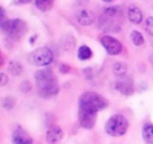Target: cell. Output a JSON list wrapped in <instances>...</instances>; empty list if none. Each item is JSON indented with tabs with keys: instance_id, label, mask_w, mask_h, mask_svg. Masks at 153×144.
I'll return each instance as SVG.
<instances>
[{
	"instance_id": "cell-18",
	"label": "cell",
	"mask_w": 153,
	"mask_h": 144,
	"mask_svg": "<svg viewBox=\"0 0 153 144\" xmlns=\"http://www.w3.org/2000/svg\"><path fill=\"white\" fill-rule=\"evenodd\" d=\"M126 72H128V66L124 62H116L113 65V73L116 75H118V77H124L126 74Z\"/></svg>"
},
{
	"instance_id": "cell-23",
	"label": "cell",
	"mask_w": 153,
	"mask_h": 144,
	"mask_svg": "<svg viewBox=\"0 0 153 144\" xmlns=\"http://www.w3.org/2000/svg\"><path fill=\"white\" fill-rule=\"evenodd\" d=\"M7 22V18H5V11L3 7H0V27L3 26V24Z\"/></svg>"
},
{
	"instance_id": "cell-28",
	"label": "cell",
	"mask_w": 153,
	"mask_h": 144,
	"mask_svg": "<svg viewBox=\"0 0 153 144\" xmlns=\"http://www.w3.org/2000/svg\"><path fill=\"white\" fill-rule=\"evenodd\" d=\"M3 63H4V57H3L1 51H0V67L3 66Z\"/></svg>"
},
{
	"instance_id": "cell-19",
	"label": "cell",
	"mask_w": 153,
	"mask_h": 144,
	"mask_svg": "<svg viewBox=\"0 0 153 144\" xmlns=\"http://www.w3.org/2000/svg\"><path fill=\"white\" fill-rule=\"evenodd\" d=\"M8 70H10V73L12 75L18 77V75H20L22 73H23V66H22V63H19L18 61H12L8 65Z\"/></svg>"
},
{
	"instance_id": "cell-14",
	"label": "cell",
	"mask_w": 153,
	"mask_h": 144,
	"mask_svg": "<svg viewBox=\"0 0 153 144\" xmlns=\"http://www.w3.org/2000/svg\"><path fill=\"white\" fill-rule=\"evenodd\" d=\"M59 46H61L62 50L65 51H70L74 48L75 46V39L71 35H65V37L61 38V42H59Z\"/></svg>"
},
{
	"instance_id": "cell-6",
	"label": "cell",
	"mask_w": 153,
	"mask_h": 144,
	"mask_svg": "<svg viewBox=\"0 0 153 144\" xmlns=\"http://www.w3.org/2000/svg\"><path fill=\"white\" fill-rule=\"evenodd\" d=\"M28 62L34 66L45 67L53 63L54 61V54L48 47H39L35 48L32 53L28 54Z\"/></svg>"
},
{
	"instance_id": "cell-9",
	"label": "cell",
	"mask_w": 153,
	"mask_h": 144,
	"mask_svg": "<svg viewBox=\"0 0 153 144\" xmlns=\"http://www.w3.org/2000/svg\"><path fill=\"white\" fill-rule=\"evenodd\" d=\"M116 88L120 93H122L124 96H130L134 92V84H133L132 78L129 77H121L116 82Z\"/></svg>"
},
{
	"instance_id": "cell-3",
	"label": "cell",
	"mask_w": 153,
	"mask_h": 144,
	"mask_svg": "<svg viewBox=\"0 0 153 144\" xmlns=\"http://www.w3.org/2000/svg\"><path fill=\"white\" fill-rule=\"evenodd\" d=\"M1 31L5 34V37L10 38L11 40H20L28 31V26L22 19H7L1 27Z\"/></svg>"
},
{
	"instance_id": "cell-13",
	"label": "cell",
	"mask_w": 153,
	"mask_h": 144,
	"mask_svg": "<svg viewBox=\"0 0 153 144\" xmlns=\"http://www.w3.org/2000/svg\"><path fill=\"white\" fill-rule=\"evenodd\" d=\"M126 13H128V19H129L133 24H140L141 22H143V18H144L143 11L138 7H136V5H130V7L128 8Z\"/></svg>"
},
{
	"instance_id": "cell-12",
	"label": "cell",
	"mask_w": 153,
	"mask_h": 144,
	"mask_svg": "<svg viewBox=\"0 0 153 144\" xmlns=\"http://www.w3.org/2000/svg\"><path fill=\"white\" fill-rule=\"evenodd\" d=\"M76 20L81 26H90L94 23V13L89 10H82L76 15Z\"/></svg>"
},
{
	"instance_id": "cell-22",
	"label": "cell",
	"mask_w": 153,
	"mask_h": 144,
	"mask_svg": "<svg viewBox=\"0 0 153 144\" xmlns=\"http://www.w3.org/2000/svg\"><path fill=\"white\" fill-rule=\"evenodd\" d=\"M13 104H15V101H13V98H5L4 101H3V107L5 108V109H12V107H13Z\"/></svg>"
},
{
	"instance_id": "cell-5",
	"label": "cell",
	"mask_w": 153,
	"mask_h": 144,
	"mask_svg": "<svg viewBox=\"0 0 153 144\" xmlns=\"http://www.w3.org/2000/svg\"><path fill=\"white\" fill-rule=\"evenodd\" d=\"M128 128H129V123H128L126 117L122 115L111 116L105 124V132L113 137L124 136L126 134Z\"/></svg>"
},
{
	"instance_id": "cell-26",
	"label": "cell",
	"mask_w": 153,
	"mask_h": 144,
	"mask_svg": "<svg viewBox=\"0 0 153 144\" xmlns=\"http://www.w3.org/2000/svg\"><path fill=\"white\" fill-rule=\"evenodd\" d=\"M22 89H23V92H28L31 89V85L28 82H23L22 84Z\"/></svg>"
},
{
	"instance_id": "cell-16",
	"label": "cell",
	"mask_w": 153,
	"mask_h": 144,
	"mask_svg": "<svg viewBox=\"0 0 153 144\" xmlns=\"http://www.w3.org/2000/svg\"><path fill=\"white\" fill-rule=\"evenodd\" d=\"M54 0H35V7L42 12H47L53 8Z\"/></svg>"
},
{
	"instance_id": "cell-29",
	"label": "cell",
	"mask_w": 153,
	"mask_h": 144,
	"mask_svg": "<svg viewBox=\"0 0 153 144\" xmlns=\"http://www.w3.org/2000/svg\"><path fill=\"white\" fill-rule=\"evenodd\" d=\"M102 1H105V3H109V1H113V0H102Z\"/></svg>"
},
{
	"instance_id": "cell-20",
	"label": "cell",
	"mask_w": 153,
	"mask_h": 144,
	"mask_svg": "<svg viewBox=\"0 0 153 144\" xmlns=\"http://www.w3.org/2000/svg\"><path fill=\"white\" fill-rule=\"evenodd\" d=\"M130 38H132V42L134 46H143L144 45V37L141 32L138 31H132L130 34Z\"/></svg>"
},
{
	"instance_id": "cell-1",
	"label": "cell",
	"mask_w": 153,
	"mask_h": 144,
	"mask_svg": "<svg viewBox=\"0 0 153 144\" xmlns=\"http://www.w3.org/2000/svg\"><path fill=\"white\" fill-rule=\"evenodd\" d=\"M38 93L43 98H50L59 92L58 80L51 69H40L35 73Z\"/></svg>"
},
{
	"instance_id": "cell-8",
	"label": "cell",
	"mask_w": 153,
	"mask_h": 144,
	"mask_svg": "<svg viewBox=\"0 0 153 144\" xmlns=\"http://www.w3.org/2000/svg\"><path fill=\"white\" fill-rule=\"evenodd\" d=\"M78 119H79V124H81L82 128L91 129V128H94L95 123H97V112H93V110H90V109L79 107Z\"/></svg>"
},
{
	"instance_id": "cell-25",
	"label": "cell",
	"mask_w": 153,
	"mask_h": 144,
	"mask_svg": "<svg viewBox=\"0 0 153 144\" xmlns=\"http://www.w3.org/2000/svg\"><path fill=\"white\" fill-rule=\"evenodd\" d=\"M31 0H13V4L16 5H23V4H28Z\"/></svg>"
},
{
	"instance_id": "cell-27",
	"label": "cell",
	"mask_w": 153,
	"mask_h": 144,
	"mask_svg": "<svg viewBox=\"0 0 153 144\" xmlns=\"http://www.w3.org/2000/svg\"><path fill=\"white\" fill-rule=\"evenodd\" d=\"M69 66H67V65H61V72L62 73H67V72H69Z\"/></svg>"
},
{
	"instance_id": "cell-17",
	"label": "cell",
	"mask_w": 153,
	"mask_h": 144,
	"mask_svg": "<svg viewBox=\"0 0 153 144\" xmlns=\"http://www.w3.org/2000/svg\"><path fill=\"white\" fill-rule=\"evenodd\" d=\"M91 55H93V51L89 46L83 45L78 48V58L81 59V61H87V59L91 58Z\"/></svg>"
},
{
	"instance_id": "cell-24",
	"label": "cell",
	"mask_w": 153,
	"mask_h": 144,
	"mask_svg": "<svg viewBox=\"0 0 153 144\" xmlns=\"http://www.w3.org/2000/svg\"><path fill=\"white\" fill-rule=\"evenodd\" d=\"M8 82V75L4 74V73H0V86L5 85Z\"/></svg>"
},
{
	"instance_id": "cell-7",
	"label": "cell",
	"mask_w": 153,
	"mask_h": 144,
	"mask_svg": "<svg viewBox=\"0 0 153 144\" xmlns=\"http://www.w3.org/2000/svg\"><path fill=\"white\" fill-rule=\"evenodd\" d=\"M100 42L109 55H118V54H121L122 43L118 39L110 37V35H102L100 38Z\"/></svg>"
},
{
	"instance_id": "cell-4",
	"label": "cell",
	"mask_w": 153,
	"mask_h": 144,
	"mask_svg": "<svg viewBox=\"0 0 153 144\" xmlns=\"http://www.w3.org/2000/svg\"><path fill=\"white\" fill-rule=\"evenodd\" d=\"M79 107L90 109L93 112H100V110L105 109L108 107V100L100 93L95 92H85L79 97Z\"/></svg>"
},
{
	"instance_id": "cell-10",
	"label": "cell",
	"mask_w": 153,
	"mask_h": 144,
	"mask_svg": "<svg viewBox=\"0 0 153 144\" xmlns=\"http://www.w3.org/2000/svg\"><path fill=\"white\" fill-rule=\"evenodd\" d=\"M12 144H32V137L24 129L16 128L12 134Z\"/></svg>"
},
{
	"instance_id": "cell-11",
	"label": "cell",
	"mask_w": 153,
	"mask_h": 144,
	"mask_svg": "<svg viewBox=\"0 0 153 144\" xmlns=\"http://www.w3.org/2000/svg\"><path fill=\"white\" fill-rule=\"evenodd\" d=\"M63 137V131H62L61 127L58 125H53L48 128L47 134H46V139L50 144H54V143H58L62 140Z\"/></svg>"
},
{
	"instance_id": "cell-2",
	"label": "cell",
	"mask_w": 153,
	"mask_h": 144,
	"mask_svg": "<svg viewBox=\"0 0 153 144\" xmlns=\"http://www.w3.org/2000/svg\"><path fill=\"white\" fill-rule=\"evenodd\" d=\"M122 22V11L120 7H109L101 13L98 27L105 32H116L120 30Z\"/></svg>"
},
{
	"instance_id": "cell-21",
	"label": "cell",
	"mask_w": 153,
	"mask_h": 144,
	"mask_svg": "<svg viewBox=\"0 0 153 144\" xmlns=\"http://www.w3.org/2000/svg\"><path fill=\"white\" fill-rule=\"evenodd\" d=\"M145 30L151 37H153V18L152 16H149V18L145 20Z\"/></svg>"
},
{
	"instance_id": "cell-15",
	"label": "cell",
	"mask_w": 153,
	"mask_h": 144,
	"mask_svg": "<svg viewBox=\"0 0 153 144\" xmlns=\"http://www.w3.org/2000/svg\"><path fill=\"white\" fill-rule=\"evenodd\" d=\"M143 139L146 144H153V124L146 123L143 127Z\"/></svg>"
}]
</instances>
